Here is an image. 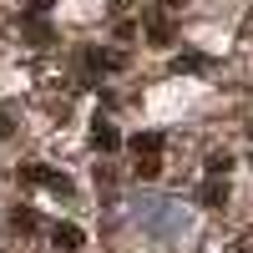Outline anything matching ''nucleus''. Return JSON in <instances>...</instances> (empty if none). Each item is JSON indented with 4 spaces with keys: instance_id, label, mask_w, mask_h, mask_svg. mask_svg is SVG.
<instances>
[{
    "instance_id": "2eb2a0df",
    "label": "nucleus",
    "mask_w": 253,
    "mask_h": 253,
    "mask_svg": "<svg viewBox=\"0 0 253 253\" xmlns=\"http://www.w3.org/2000/svg\"><path fill=\"white\" fill-rule=\"evenodd\" d=\"M248 31H253V15H248Z\"/></svg>"
},
{
    "instance_id": "7ed1b4c3",
    "label": "nucleus",
    "mask_w": 253,
    "mask_h": 253,
    "mask_svg": "<svg viewBox=\"0 0 253 253\" xmlns=\"http://www.w3.org/2000/svg\"><path fill=\"white\" fill-rule=\"evenodd\" d=\"M122 51H86V56H81V66H86V71H117L122 66Z\"/></svg>"
},
{
    "instance_id": "9b49d317",
    "label": "nucleus",
    "mask_w": 253,
    "mask_h": 253,
    "mask_svg": "<svg viewBox=\"0 0 253 253\" xmlns=\"http://www.w3.org/2000/svg\"><path fill=\"white\" fill-rule=\"evenodd\" d=\"M147 41H152V46H167V41H172V31H167V20H152V36H147Z\"/></svg>"
},
{
    "instance_id": "39448f33",
    "label": "nucleus",
    "mask_w": 253,
    "mask_h": 253,
    "mask_svg": "<svg viewBox=\"0 0 253 253\" xmlns=\"http://www.w3.org/2000/svg\"><path fill=\"white\" fill-rule=\"evenodd\" d=\"M198 203H203V208H223V203H228V182L208 177V182H203V193H198Z\"/></svg>"
},
{
    "instance_id": "f8f14e48",
    "label": "nucleus",
    "mask_w": 253,
    "mask_h": 253,
    "mask_svg": "<svg viewBox=\"0 0 253 253\" xmlns=\"http://www.w3.org/2000/svg\"><path fill=\"white\" fill-rule=\"evenodd\" d=\"M10 126H15V122H10V112H5V107H0V137H5V132H10Z\"/></svg>"
},
{
    "instance_id": "f257e3e1",
    "label": "nucleus",
    "mask_w": 253,
    "mask_h": 253,
    "mask_svg": "<svg viewBox=\"0 0 253 253\" xmlns=\"http://www.w3.org/2000/svg\"><path fill=\"white\" fill-rule=\"evenodd\" d=\"M26 182L51 187L56 198H71V177H66V172H51V167H26Z\"/></svg>"
},
{
    "instance_id": "f03ea898",
    "label": "nucleus",
    "mask_w": 253,
    "mask_h": 253,
    "mask_svg": "<svg viewBox=\"0 0 253 253\" xmlns=\"http://www.w3.org/2000/svg\"><path fill=\"white\" fill-rule=\"evenodd\" d=\"M51 243H56V248H66V253H81L86 233H81L76 223H56V228H51Z\"/></svg>"
},
{
    "instance_id": "ddd939ff",
    "label": "nucleus",
    "mask_w": 253,
    "mask_h": 253,
    "mask_svg": "<svg viewBox=\"0 0 253 253\" xmlns=\"http://www.w3.org/2000/svg\"><path fill=\"white\" fill-rule=\"evenodd\" d=\"M233 253H253V248H233Z\"/></svg>"
},
{
    "instance_id": "423d86ee",
    "label": "nucleus",
    "mask_w": 253,
    "mask_h": 253,
    "mask_svg": "<svg viewBox=\"0 0 253 253\" xmlns=\"http://www.w3.org/2000/svg\"><path fill=\"white\" fill-rule=\"evenodd\" d=\"M5 223H10V228H15V233H31V228H41V218H36V213H31V208H15V213H10V218H5Z\"/></svg>"
},
{
    "instance_id": "6e6552de",
    "label": "nucleus",
    "mask_w": 253,
    "mask_h": 253,
    "mask_svg": "<svg viewBox=\"0 0 253 253\" xmlns=\"http://www.w3.org/2000/svg\"><path fill=\"white\" fill-rule=\"evenodd\" d=\"M228 167H233V157H228V152H213V157H208V177H223Z\"/></svg>"
},
{
    "instance_id": "dca6fc26",
    "label": "nucleus",
    "mask_w": 253,
    "mask_h": 253,
    "mask_svg": "<svg viewBox=\"0 0 253 253\" xmlns=\"http://www.w3.org/2000/svg\"><path fill=\"white\" fill-rule=\"evenodd\" d=\"M248 162H253V157H248Z\"/></svg>"
},
{
    "instance_id": "4468645a",
    "label": "nucleus",
    "mask_w": 253,
    "mask_h": 253,
    "mask_svg": "<svg viewBox=\"0 0 253 253\" xmlns=\"http://www.w3.org/2000/svg\"><path fill=\"white\" fill-rule=\"evenodd\" d=\"M248 137H253V122H248Z\"/></svg>"
},
{
    "instance_id": "20e7f679",
    "label": "nucleus",
    "mask_w": 253,
    "mask_h": 253,
    "mask_svg": "<svg viewBox=\"0 0 253 253\" xmlns=\"http://www.w3.org/2000/svg\"><path fill=\"white\" fill-rule=\"evenodd\" d=\"M91 142L101 147V152H117V147H122V132H117L112 122H101V117H96V126H91Z\"/></svg>"
},
{
    "instance_id": "1a4fd4ad",
    "label": "nucleus",
    "mask_w": 253,
    "mask_h": 253,
    "mask_svg": "<svg viewBox=\"0 0 253 253\" xmlns=\"http://www.w3.org/2000/svg\"><path fill=\"white\" fill-rule=\"evenodd\" d=\"M162 172V162L152 157V152H147V157H137V177H157Z\"/></svg>"
},
{
    "instance_id": "9d476101",
    "label": "nucleus",
    "mask_w": 253,
    "mask_h": 253,
    "mask_svg": "<svg viewBox=\"0 0 253 253\" xmlns=\"http://www.w3.org/2000/svg\"><path fill=\"white\" fill-rule=\"evenodd\" d=\"M177 71H208V56H177Z\"/></svg>"
},
{
    "instance_id": "0eeeda50",
    "label": "nucleus",
    "mask_w": 253,
    "mask_h": 253,
    "mask_svg": "<svg viewBox=\"0 0 253 253\" xmlns=\"http://www.w3.org/2000/svg\"><path fill=\"white\" fill-rule=\"evenodd\" d=\"M132 152L142 157V152H162V132H137L132 137Z\"/></svg>"
}]
</instances>
